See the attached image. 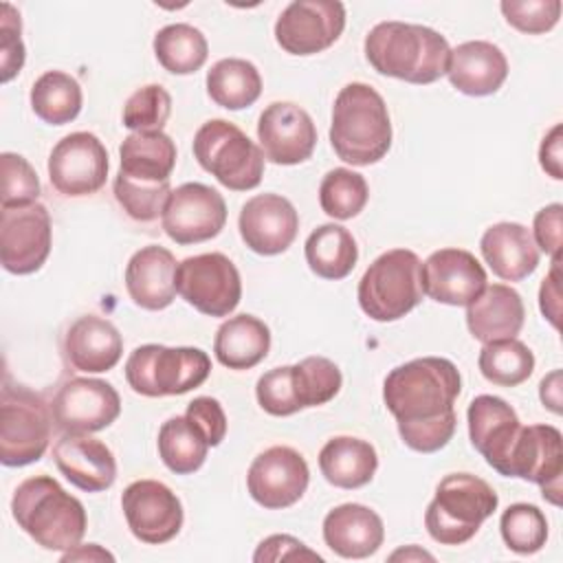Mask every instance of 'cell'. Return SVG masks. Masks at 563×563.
Returning a JSON list of instances; mask_svg holds the SVG:
<instances>
[{
	"label": "cell",
	"instance_id": "1",
	"mask_svg": "<svg viewBox=\"0 0 563 563\" xmlns=\"http://www.w3.org/2000/svg\"><path fill=\"white\" fill-rule=\"evenodd\" d=\"M462 391L457 367L442 356H422L394 367L383 383V400L398 431L422 424H457L455 400Z\"/></svg>",
	"mask_w": 563,
	"mask_h": 563
},
{
	"label": "cell",
	"instance_id": "2",
	"mask_svg": "<svg viewBox=\"0 0 563 563\" xmlns=\"http://www.w3.org/2000/svg\"><path fill=\"white\" fill-rule=\"evenodd\" d=\"M369 66L407 84H433L446 75L451 46L444 35L424 24L398 20L378 22L365 35Z\"/></svg>",
	"mask_w": 563,
	"mask_h": 563
},
{
	"label": "cell",
	"instance_id": "3",
	"mask_svg": "<svg viewBox=\"0 0 563 563\" xmlns=\"http://www.w3.org/2000/svg\"><path fill=\"white\" fill-rule=\"evenodd\" d=\"M11 515L44 550L66 552L81 543L88 528L84 504L51 475H35L18 484L11 497Z\"/></svg>",
	"mask_w": 563,
	"mask_h": 563
},
{
	"label": "cell",
	"instance_id": "4",
	"mask_svg": "<svg viewBox=\"0 0 563 563\" xmlns=\"http://www.w3.org/2000/svg\"><path fill=\"white\" fill-rule=\"evenodd\" d=\"M330 143L350 165L378 163L391 147V121L378 90L363 81L343 86L332 106Z\"/></svg>",
	"mask_w": 563,
	"mask_h": 563
},
{
	"label": "cell",
	"instance_id": "5",
	"mask_svg": "<svg viewBox=\"0 0 563 563\" xmlns=\"http://www.w3.org/2000/svg\"><path fill=\"white\" fill-rule=\"evenodd\" d=\"M497 504L499 497L488 482L471 473H451L440 479L427 506V532L442 545H462L477 534Z\"/></svg>",
	"mask_w": 563,
	"mask_h": 563
},
{
	"label": "cell",
	"instance_id": "6",
	"mask_svg": "<svg viewBox=\"0 0 563 563\" xmlns=\"http://www.w3.org/2000/svg\"><path fill=\"white\" fill-rule=\"evenodd\" d=\"M422 262L409 249L378 255L358 282V306L374 321H396L422 301Z\"/></svg>",
	"mask_w": 563,
	"mask_h": 563
},
{
	"label": "cell",
	"instance_id": "7",
	"mask_svg": "<svg viewBox=\"0 0 563 563\" xmlns=\"http://www.w3.org/2000/svg\"><path fill=\"white\" fill-rule=\"evenodd\" d=\"M341 369L325 356H306L295 365L273 367L257 378L255 396L271 416H292L330 402L341 389Z\"/></svg>",
	"mask_w": 563,
	"mask_h": 563
},
{
	"label": "cell",
	"instance_id": "8",
	"mask_svg": "<svg viewBox=\"0 0 563 563\" xmlns=\"http://www.w3.org/2000/svg\"><path fill=\"white\" fill-rule=\"evenodd\" d=\"M211 374V361L200 347L139 345L125 361V380L132 391L161 398L180 396L200 387Z\"/></svg>",
	"mask_w": 563,
	"mask_h": 563
},
{
	"label": "cell",
	"instance_id": "9",
	"mask_svg": "<svg viewBox=\"0 0 563 563\" xmlns=\"http://www.w3.org/2000/svg\"><path fill=\"white\" fill-rule=\"evenodd\" d=\"M194 156L220 185L231 191H249L262 183L264 154L235 123L211 119L194 134Z\"/></svg>",
	"mask_w": 563,
	"mask_h": 563
},
{
	"label": "cell",
	"instance_id": "10",
	"mask_svg": "<svg viewBox=\"0 0 563 563\" xmlns=\"http://www.w3.org/2000/svg\"><path fill=\"white\" fill-rule=\"evenodd\" d=\"M51 424L53 411L40 394L4 380L0 394V462L4 466L37 462L48 449Z\"/></svg>",
	"mask_w": 563,
	"mask_h": 563
},
{
	"label": "cell",
	"instance_id": "11",
	"mask_svg": "<svg viewBox=\"0 0 563 563\" xmlns=\"http://www.w3.org/2000/svg\"><path fill=\"white\" fill-rule=\"evenodd\" d=\"M178 295L207 317L231 314L242 299V279L224 253L185 257L176 268Z\"/></svg>",
	"mask_w": 563,
	"mask_h": 563
},
{
	"label": "cell",
	"instance_id": "12",
	"mask_svg": "<svg viewBox=\"0 0 563 563\" xmlns=\"http://www.w3.org/2000/svg\"><path fill=\"white\" fill-rule=\"evenodd\" d=\"M345 29L339 0H295L275 22V40L290 55H317L330 48Z\"/></svg>",
	"mask_w": 563,
	"mask_h": 563
},
{
	"label": "cell",
	"instance_id": "13",
	"mask_svg": "<svg viewBox=\"0 0 563 563\" xmlns=\"http://www.w3.org/2000/svg\"><path fill=\"white\" fill-rule=\"evenodd\" d=\"M227 222V202L222 194L202 183H185L172 189L161 224L176 244H198L216 238Z\"/></svg>",
	"mask_w": 563,
	"mask_h": 563
},
{
	"label": "cell",
	"instance_id": "14",
	"mask_svg": "<svg viewBox=\"0 0 563 563\" xmlns=\"http://www.w3.org/2000/svg\"><path fill=\"white\" fill-rule=\"evenodd\" d=\"M108 167V150L92 132L66 134L48 156L51 185L68 198L97 194L106 185Z\"/></svg>",
	"mask_w": 563,
	"mask_h": 563
},
{
	"label": "cell",
	"instance_id": "15",
	"mask_svg": "<svg viewBox=\"0 0 563 563\" xmlns=\"http://www.w3.org/2000/svg\"><path fill=\"white\" fill-rule=\"evenodd\" d=\"M51 216L44 205L2 207L0 260L7 273L31 275L40 271L51 253Z\"/></svg>",
	"mask_w": 563,
	"mask_h": 563
},
{
	"label": "cell",
	"instance_id": "16",
	"mask_svg": "<svg viewBox=\"0 0 563 563\" xmlns=\"http://www.w3.org/2000/svg\"><path fill=\"white\" fill-rule=\"evenodd\" d=\"M130 532L150 545L172 541L183 528V504L176 493L156 479H136L121 495Z\"/></svg>",
	"mask_w": 563,
	"mask_h": 563
},
{
	"label": "cell",
	"instance_id": "17",
	"mask_svg": "<svg viewBox=\"0 0 563 563\" xmlns=\"http://www.w3.org/2000/svg\"><path fill=\"white\" fill-rule=\"evenodd\" d=\"M53 422L64 433H95L121 413L119 391L101 378H70L53 398Z\"/></svg>",
	"mask_w": 563,
	"mask_h": 563
},
{
	"label": "cell",
	"instance_id": "18",
	"mask_svg": "<svg viewBox=\"0 0 563 563\" xmlns=\"http://www.w3.org/2000/svg\"><path fill=\"white\" fill-rule=\"evenodd\" d=\"M310 482V468L292 446H271L249 466L246 488L251 497L268 508L282 510L297 504Z\"/></svg>",
	"mask_w": 563,
	"mask_h": 563
},
{
	"label": "cell",
	"instance_id": "19",
	"mask_svg": "<svg viewBox=\"0 0 563 563\" xmlns=\"http://www.w3.org/2000/svg\"><path fill=\"white\" fill-rule=\"evenodd\" d=\"M563 475V438L552 424L521 427L508 457L504 477H519L541 486L543 497L554 506L561 504Z\"/></svg>",
	"mask_w": 563,
	"mask_h": 563
},
{
	"label": "cell",
	"instance_id": "20",
	"mask_svg": "<svg viewBox=\"0 0 563 563\" xmlns=\"http://www.w3.org/2000/svg\"><path fill=\"white\" fill-rule=\"evenodd\" d=\"M257 141L264 158L271 163L299 165L314 152L317 128L297 103L275 101L260 114Z\"/></svg>",
	"mask_w": 563,
	"mask_h": 563
},
{
	"label": "cell",
	"instance_id": "21",
	"mask_svg": "<svg viewBox=\"0 0 563 563\" xmlns=\"http://www.w3.org/2000/svg\"><path fill=\"white\" fill-rule=\"evenodd\" d=\"M238 229L244 244L257 255H279L297 238L299 216L279 194H257L242 205Z\"/></svg>",
	"mask_w": 563,
	"mask_h": 563
},
{
	"label": "cell",
	"instance_id": "22",
	"mask_svg": "<svg viewBox=\"0 0 563 563\" xmlns=\"http://www.w3.org/2000/svg\"><path fill=\"white\" fill-rule=\"evenodd\" d=\"M422 290L438 303L468 306L488 286L479 260L464 249L433 251L422 268Z\"/></svg>",
	"mask_w": 563,
	"mask_h": 563
},
{
	"label": "cell",
	"instance_id": "23",
	"mask_svg": "<svg viewBox=\"0 0 563 563\" xmlns=\"http://www.w3.org/2000/svg\"><path fill=\"white\" fill-rule=\"evenodd\" d=\"M468 438L475 451H479L488 466L499 475H506L508 457L519 438L521 422L517 411L499 396L482 394L471 400L468 411Z\"/></svg>",
	"mask_w": 563,
	"mask_h": 563
},
{
	"label": "cell",
	"instance_id": "24",
	"mask_svg": "<svg viewBox=\"0 0 563 563\" xmlns=\"http://www.w3.org/2000/svg\"><path fill=\"white\" fill-rule=\"evenodd\" d=\"M59 473L86 493H101L117 479V460L101 440L88 433H64L53 444Z\"/></svg>",
	"mask_w": 563,
	"mask_h": 563
},
{
	"label": "cell",
	"instance_id": "25",
	"mask_svg": "<svg viewBox=\"0 0 563 563\" xmlns=\"http://www.w3.org/2000/svg\"><path fill=\"white\" fill-rule=\"evenodd\" d=\"M178 262L172 251L158 244L139 249L125 266V290L143 310H163L176 299Z\"/></svg>",
	"mask_w": 563,
	"mask_h": 563
},
{
	"label": "cell",
	"instance_id": "26",
	"mask_svg": "<svg viewBox=\"0 0 563 563\" xmlns=\"http://www.w3.org/2000/svg\"><path fill=\"white\" fill-rule=\"evenodd\" d=\"M446 77L462 95L486 97L504 86L508 59L493 42L471 40L451 48Z\"/></svg>",
	"mask_w": 563,
	"mask_h": 563
},
{
	"label": "cell",
	"instance_id": "27",
	"mask_svg": "<svg viewBox=\"0 0 563 563\" xmlns=\"http://www.w3.org/2000/svg\"><path fill=\"white\" fill-rule=\"evenodd\" d=\"M383 519L363 504H341L323 519V541L343 559H367L383 545Z\"/></svg>",
	"mask_w": 563,
	"mask_h": 563
},
{
	"label": "cell",
	"instance_id": "28",
	"mask_svg": "<svg viewBox=\"0 0 563 563\" xmlns=\"http://www.w3.org/2000/svg\"><path fill=\"white\" fill-rule=\"evenodd\" d=\"M479 251L490 271L504 282L526 279L537 271L541 257L530 229L519 222L488 227L479 240Z\"/></svg>",
	"mask_w": 563,
	"mask_h": 563
},
{
	"label": "cell",
	"instance_id": "29",
	"mask_svg": "<svg viewBox=\"0 0 563 563\" xmlns=\"http://www.w3.org/2000/svg\"><path fill=\"white\" fill-rule=\"evenodd\" d=\"M64 352L75 369L101 374L121 361L123 339L112 321L97 314H86L68 328Z\"/></svg>",
	"mask_w": 563,
	"mask_h": 563
},
{
	"label": "cell",
	"instance_id": "30",
	"mask_svg": "<svg viewBox=\"0 0 563 563\" xmlns=\"http://www.w3.org/2000/svg\"><path fill=\"white\" fill-rule=\"evenodd\" d=\"M523 299L506 284L486 286L479 297L466 306L468 332L482 343L515 339L523 328Z\"/></svg>",
	"mask_w": 563,
	"mask_h": 563
},
{
	"label": "cell",
	"instance_id": "31",
	"mask_svg": "<svg viewBox=\"0 0 563 563\" xmlns=\"http://www.w3.org/2000/svg\"><path fill=\"white\" fill-rule=\"evenodd\" d=\"M271 350L268 325L253 314L229 317L216 332L213 354L229 369H251L266 358Z\"/></svg>",
	"mask_w": 563,
	"mask_h": 563
},
{
	"label": "cell",
	"instance_id": "32",
	"mask_svg": "<svg viewBox=\"0 0 563 563\" xmlns=\"http://www.w3.org/2000/svg\"><path fill=\"white\" fill-rule=\"evenodd\" d=\"M319 468L325 482L352 490L372 482L378 468V455L367 440L336 435L319 451Z\"/></svg>",
	"mask_w": 563,
	"mask_h": 563
},
{
	"label": "cell",
	"instance_id": "33",
	"mask_svg": "<svg viewBox=\"0 0 563 563\" xmlns=\"http://www.w3.org/2000/svg\"><path fill=\"white\" fill-rule=\"evenodd\" d=\"M119 172L141 183H167L176 165V143L165 132H132L119 147Z\"/></svg>",
	"mask_w": 563,
	"mask_h": 563
},
{
	"label": "cell",
	"instance_id": "34",
	"mask_svg": "<svg viewBox=\"0 0 563 563\" xmlns=\"http://www.w3.org/2000/svg\"><path fill=\"white\" fill-rule=\"evenodd\" d=\"M306 262L317 277L343 279L347 277L358 260V246L354 235L334 222L317 227L303 246Z\"/></svg>",
	"mask_w": 563,
	"mask_h": 563
},
{
	"label": "cell",
	"instance_id": "35",
	"mask_svg": "<svg viewBox=\"0 0 563 563\" xmlns=\"http://www.w3.org/2000/svg\"><path fill=\"white\" fill-rule=\"evenodd\" d=\"M207 95L227 110H244L262 95V75L249 59L227 57L207 73Z\"/></svg>",
	"mask_w": 563,
	"mask_h": 563
},
{
	"label": "cell",
	"instance_id": "36",
	"mask_svg": "<svg viewBox=\"0 0 563 563\" xmlns=\"http://www.w3.org/2000/svg\"><path fill=\"white\" fill-rule=\"evenodd\" d=\"M209 442L187 416H172L158 429V455L176 475L198 471L207 460Z\"/></svg>",
	"mask_w": 563,
	"mask_h": 563
},
{
	"label": "cell",
	"instance_id": "37",
	"mask_svg": "<svg viewBox=\"0 0 563 563\" xmlns=\"http://www.w3.org/2000/svg\"><path fill=\"white\" fill-rule=\"evenodd\" d=\"M154 55L172 75H191L200 70L209 55V44L202 31L191 24H167L154 35Z\"/></svg>",
	"mask_w": 563,
	"mask_h": 563
},
{
	"label": "cell",
	"instance_id": "38",
	"mask_svg": "<svg viewBox=\"0 0 563 563\" xmlns=\"http://www.w3.org/2000/svg\"><path fill=\"white\" fill-rule=\"evenodd\" d=\"M81 86L64 70H46L31 86V108L48 125L70 123L81 110Z\"/></svg>",
	"mask_w": 563,
	"mask_h": 563
},
{
	"label": "cell",
	"instance_id": "39",
	"mask_svg": "<svg viewBox=\"0 0 563 563\" xmlns=\"http://www.w3.org/2000/svg\"><path fill=\"white\" fill-rule=\"evenodd\" d=\"M477 365L488 383L499 387H517L530 378L534 369V354L517 336L499 339L484 343Z\"/></svg>",
	"mask_w": 563,
	"mask_h": 563
},
{
	"label": "cell",
	"instance_id": "40",
	"mask_svg": "<svg viewBox=\"0 0 563 563\" xmlns=\"http://www.w3.org/2000/svg\"><path fill=\"white\" fill-rule=\"evenodd\" d=\"M369 198V187L363 174L347 167L330 169L319 185V205L334 220L356 218Z\"/></svg>",
	"mask_w": 563,
	"mask_h": 563
},
{
	"label": "cell",
	"instance_id": "41",
	"mask_svg": "<svg viewBox=\"0 0 563 563\" xmlns=\"http://www.w3.org/2000/svg\"><path fill=\"white\" fill-rule=\"evenodd\" d=\"M504 543L517 554H534L548 541V519L534 504H512L501 512Z\"/></svg>",
	"mask_w": 563,
	"mask_h": 563
},
{
	"label": "cell",
	"instance_id": "42",
	"mask_svg": "<svg viewBox=\"0 0 563 563\" xmlns=\"http://www.w3.org/2000/svg\"><path fill=\"white\" fill-rule=\"evenodd\" d=\"M112 191L121 209L136 222H152L163 213V207L172 194L167 183H141L123 176H114Z\"/></svg>",
	"mask_w": 563,
	"mask_h": 563
},
{
	"label": "cell",
	"instance_id": "43",
	"mask_svg": "<svg viewBox=\"0 0 563 563\" xmlns=\"http://www.w3.org/2000/svg\"><path fill=\"white\" fill-rule=\"evenodd\" d=\"M172 114V97L161 84L134 90L123 106V125L132 132H163Z\"/></svg>",
	"mask_w": 563,
	"mask_h": 563
},
{
	"label": "cell",
	"instance_id": "44",
	"mask_svg": "<svg viewBox=\"0 0 563 563\" xmlns=\"http://www.w3.org/2000/svg\"><path fill=\"white\" fill-rule=\"evenodd\" d=\"M2 169V207H24L33 205L40 198V178L31 163L13 152L0 154Z\"/></svg>",
	"mask_w": 563,
	"mask_h": 563
},
{
	"label": "cell",
	"instance_id": "45",
	"mask_svg": "<svg viewBox=\"0 0 563 563\" xmlns=\"http://www.w3.org/2000/svg\"><path fill=\"white\" fill-rule=\"evenodd\" d=\"M499 9L512 29L528 35L554 29L561 18V0H504Z\"/></svg>",
	"mask_w": 563,
	"mask_h": 563
},
{
	"label": "cell",
	"instance_id": "46",
	"mask_svg": "<svg viewBox=\"0 0 563 563\" xmlns=\"http://www.w3.org/2000/svg\"><path fill=\"white\" fill-rule=\"evenodd\" d=\"M22 22L13 4H0V68L2 84L11 81L24 66V44L20 37Z\"/></svg>",
	"mask_w": 563,
	"mask_h": 563
},
{
	"label": "cell",
	"instance_id": "47",
	"mask_svg": "<svg viewBox=\"0 0 563 563\" xmlns=\"http://www.w3.org/2000/svg\"><path fill=\"white\" fill-rule=\"evenodd\" d=\"M185 416L202 431L209 446H218L227 435V413L211 396H198L187 405Z\"/></svg>",
	"mask_w": 563,
	"mask_h": 563
},
{
	"label": "cell",
	"instance_id": "48",
	"mask_svg": "<svg viewBox=\"0 0 563 563\" xmlns=\"http://www.w3.org/2000/svg\"><path fill=\"white\" fill-rule=\"evenodd\" d=\"M561 218H563L561 202H552L539 209L534 216L532 240L537 249L548 253L552 260L561 257Z\"/></svg>",
	"mask_w": 563,
	"mask_h": 563
},
{
	"label": "cell",
	"instance_id": "49",
	"mask_svg": "<svg viewBox=\"0 0 563 563\" xmlns=\"http://www.w3.org/2000/svg\"><path fill=\"white\" fill-rule=\"evenodd\" d=\"M284 559H308V561H323L321 554L312 552L306 548V543H301L299 539L290 537V534H271L266 537L255 554H253V561L255 563H264V561H284Z\"/></svg>",
	"mask_w": 563,
	"mask_h": 563
},
{
	"label": "cell",
	"instance_id": "50",
	"mask_svg": "<svg viewBox=\"0 0 563 563\" xmlns=\"http://www.w3.org/2000/svg\"><path fill=\"white\" fill-rule=\"evenodd\" d=\"M559 277H561V257L552 260V268L545 275L541 290H539V308L541 314L559 328V317H561V288H559Z\"/></svg>",
	"mask_w": 563,
	"mask_h": 563
},
{
	"label": "cell",
	"instance_id": "51",
	"mask_svg": "<svg viewBox=\"0 0 563 563\" xmlns=\"http://www.w3.org/2000/svg\"><path fill=\"white\" fill-rule=\"evenodd\" d=\"M561 141H563V128H561V123H556V125H552V130L543 136L541 147H539V163H541L543 172H545L548 176H552L554 180H561V178H563V167H561V161H563Z\"/></svg>",
	"mask_w": 563,
	"mask_h": 563
},
{
	"label": "cell",
	"instance_id": "52",
	"mask_svg": "<svg viewBox=\"0 0 563 563\" xmlns=\"http://www.w3.org/2000/svg\"><path fill=\"white\" fill-rule=\"evenodd\" d=\"M539 398L543 407H548L554 413H561V372L554 369L548 374L539 385Z\"/></svg>",
	"mask_w": 563,
	"mask_h": 563
},
{
	"label": "cell",
	"instance_id": "53",
	"mask_svg": "<svg viewBox=\"0 0 563 563\" xmlns=\"http://www.w3.org/2000/svg\"><path fill=\"white\" fill-rule=\"evenodd\" d=\"M86 559L88 561H114V556L97 543H88V548L86 545H75V548H70L62 554L64 563L66 561H86Z\"/></svg>",
	"mask_w": 563,
	"mask_h": 563
},
{
	"label": "cell",
	"instance_id": "54",
	"mask_svg": "<svg viewBox=\"0 0 563 563\" xmlns=\"http://www.w3.org/2000/svg\"><path fill=\"white\" fill-rule=\"evenodd\" d=\"M413 554H418L420 559H429V561L433 559L431 554H427V552H420V550H413V548H411V552H405V550H400V552H394V554H391V559H396V556H405V559H409V556H413Z\"/></svg>",
	"mask_w": 563,
	"mask_h": 563
}]
</instances>
